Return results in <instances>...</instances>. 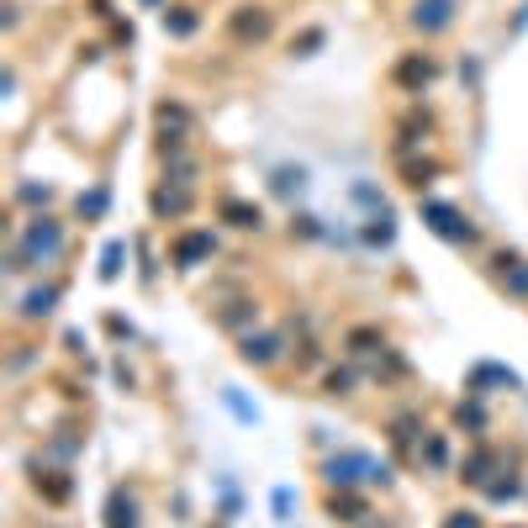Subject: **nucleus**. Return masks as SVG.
Returning a JSON list of instances; mask_svg holds the SVG:
<instances>
[{"label": "nucleus", "mask_w": 528, "mask_h": 528, "mask_svg": "<svg viewBox=\"0 0 528 528\" xmlns=\"http://www.w3.org/2000/svg\"><path fill=\"white\" fill-rule=\"evenodd\" d=\"M63 249V222L53 217H27L22 222V233H16V249H11V264L5 270H32V264H48V259H59Z\"/></svg>", "instance_id": "1"}, {"label": "nucleus", "mask_w": 528, "mask_h": 528, "mask_svg": "<svg viewBox=\"0 0 528 528\" xmlns=\"http://www.w3.org/2000/svg\"><path fill=\"white\" fill-rule=\"evenodd\" d=\"M423 222L434 227L438 238H449V244H475L470 217L466 212H455V206H444V201H423Z\"/></svg>", "instance_id": "2"}, {"label": "nucleus", "mask_w": 528, "mask_h": 528, "mask_svg": "<svg viewBox=\"0 0 528 528\" xmlns=\"http://www.w3.org/2000/svg\"><path fill=\"white\" fill-rule=\"evenodd\" d=\"M455 11H460V0H418L412 5V32H423V37H434V32H444L449 22H455Z\"/></svg>", "instance_id": "3"}, {"label": "nucleus", "mask_w": 528, "mask_h": 528, "mask_svg": "<svg viewBox=\"0 0 528 528\" xmlns=\"http://www.w3.org/2000/svg\"><path fill=\"white\" fill-rule=\"evenodd\" d=\"M270 32H275V16H270L264 5H238V11H233V37H238V43H264Z\"/></svg>", "instance_id": "4"}, {"label": "nucleus", "mask_w": 528, "mask_h": 528, "mask_svg": "<svg viewBox=\"0 0 528 528\" xmlns=\"http://www.w3.org/2000/svg\"><path fill=\"white\" fill-rule=\"evenodd\" d=\"M190 201H196V190H190V180H164V186L154 190V217H186Z\"/></svg>", "instance_id": "5"}, {"label": "nucleus", "mask_w": 528, "mask_h": 528, "mask_svg": "<svg viewBox=\"0 0 528 528\" xmlns=\"http://www.w3.org/2000/svg\"><path fill=\"white\" fill-rule=\"evenodd\" d=\"M434 74H438V63L428 59V53H407L402 63H397V85H407V91H423V85H434Z\"/></svg>", "instance_id": "6"}, {"label": "nucleus", "mask_w": 528, "mask_h": 528, "mask_svg": "<svg viewBox=\"0 0 528 528\" xmlns=\"http://www.w3.org/2000/svg\"><path fill=\"white\" fill-rule=\"evenodd\" d=\"M280 349H285V339H280V333H244V349H238V354H244L249 365H259V370H264V365H275V360H280Z\"/></svg>", "instance_id": "7"}, {"label": "nucleus", "mask_w": 528, "mask_h": 528, "mask_svg": "<svg viewBox=\"0 0 528 528\" xmlns=\"http://www.w3.org/2000/svg\"><path fill=\"white\" fill-rule=\"evenodd\" d=\"M212 254H217V238H212V233H186V238L175 244V264H180V270H196V264L212 259Z\"/></svg>", "instance_id": "8"}, {"label": "nucleus", "mask_w": 528, "mask_h": 528, "mask_svg": "<svg viewBox=\"0 0 528 528\" xmlns=\"http://www.w3.org/2000/svg\"><path fill=\"white\" fill-rule=\"evenodd\" d=\"M143 518H138V497L127 492V486H117L111 492V502H106V528H138Z\"/></svg>", "instance_id": "9"}, {"label": "nucleus", "mask_w": 528, "mask_h": 528, "mask_svg": "<svg viewBox=\"0 0 528 528\" xmlns=\"http://www.w3.org/2000/svg\"><path fill=\"white\" fill-rule=\"evenodd\" d=\"M53 307H59V285H32L27 296H22V317L27 322H43Z\"/></svg>", "instance_id": "10"}, {"label": "nucleus", "mask_w": 528, "mask_h": 528, "mask_svg": "<svg viewBox=\"0 0 528 528\" xmlns=\"http://www.w3.org/2000/svg\"><path fill=\"white\" fill-rule=\"evenodd\" d=\"M328 518L333 523H360V518H370V507H365V497H354V492H333L328 497Z\"/></svg>", "instance_id": "11"}, {"label": "nucleus", "mask_w": 528, "mask_h": 528, "mask_svg": "<svg viewBox=\"0 0 528 528\" xmlns=\"http://www.w3.org/2000/svg\"><path fill=\"white\" fill-rule=\"evenodd\" d=\"M492 470H497V455H492V449H475L466 466H460V481H470V486H492Z\"/></svg>", "instance_id": "12"}, {"label": "nucleus", "mask_w": 528, "mask_h": 528, "mask_svg": "<svg viewBox=\"0 0 528 528\" xmlns=\"http://www.w3.org/2000/svg\"><path fill=\"white\" fill-rule=\"evenodd\" d=\"M222 217L233 222V227H244V233H259V227H264V212H259V206H254V201H222Z\"/></svg>", "instance_id": "13"}, {"label": "nucleus", "mask_w": 528, "mask_h": 528, "mask_svg": "<svg viewBox=\"0 0 528 528\" xmlns=\"http://www.w3.org/2000/svg\"><path fill=\"white\" fill-rule=\"evenodd\" d=\"M158 127H164V138H180V143H186L190 111L186 106H175V101H164V106H158Z\"/></svg>", "instance_id": "14"}, {"label": "nucleus", "mask_w": 528, "mask_h": 528, "mask_svg": "<svg viewBox=\"0 0 528 528\" xmlns=\"http://www.w3.org/2000/svg\"><path fill=\"white\" fill-rule=\"evenodd\" d=\"M196 27H201V16H196L190 5H169V11H164V32H169V37H190Z\"/></svg>", "instance_id": "15"}, {"label": "nucleus", "mask_w": 528, "mask_h": 528, "mask_svg": "<svg viewBox=\"0 0 528 528\" xmlns=\"http://www.w3.org/2000/svg\"><path fill=\"white\" fill-rule=\"evenodd\" d=\"M349 354H375V349H386V333L380 328H349Z\"/></svg>", "instance_id": "16"}, {"label": "nucleus", "mask_w": 528, "mask_h": 528, "mask_svg": "<svg viewBox=\"0 0 528 528\" xmlns=\"http://www.w3.org/2000/svg\"><path fill=\"white\" fill-rule=\"evenodd\" d=\"M37 492L48 502H63L69 497V481H59V470H43V475H37Z\"/></svg>", "instance_id": "17"}, {"label": "nucleus", "mask_w": 528, "mask_h": 528, "mask_svg": "<svg viewBox=\"0 0 528 528\" xmlns=\"http://www.w3.org/2000/svg\"><path fill=\"white\" fill-rule=\"evenodd\" d=\"M434 175H438V164H434V158H423V164H407V186H412V190L434 186Z\"/></svg>", "instance_id": "18"}, {"label": "nucleus", "mask_w": 528, "mask_h": 528, "mask_svg": "<svg viewBox=\"0 0 528 528\" xmlns=\"http://www.w3.org/2000/svg\"><path fill=\"white\" fill-rule=\"evenodd\" d=\"M254 317H259V307H254V302H238V312H217L222 328H244V322H254Z\"/></svg>", "instance_id": "19"}, {"label": "nucleus", "mask_w": 528, "mask_h": 528, "mask_svg": "<svg viewBox=\"0 0 528 528\" xmlns=\"http://www.w3.org/2000/svg\"><path fill=\"white\" fill-rule=\"evenodd\" d=\"M455 418H460L470 434L481 438V428H486V412H481V402H460V412H455Z\"/></svg>", "instance_id": "20"}, {"label": "nucleus", "mask_w": 528, "mask_h": 528, "mask_svg": "<svg viewBox=\"0 0 528 528\" xmlns=\"http://www.w3.org/2000/svg\"><path fill=\"white\" fill-rule=\"evenodd\" d=\"M418 455H423V460H428L434 470H444V460H449V444H444V434H434L428 444H423V449H418Z\"/></svg>", "instance_id": "21"}, {"label": "nucleus", "mask_w": 528, "mask_h": 528, "mask_svg": "<svg viewBox=\"0 0 528 528\" xmlns=\"http://www.w3.org/2000/svg\"><path fill=\"white\" fill-rule=\"evenodd\" d=\"M349 386H354V375L349 370H328L322 375V391H328V397H349Z\"/></svg>", "instance_id": "22"}, {"label": "nucleus", "mask_w": 528, "mask_h": 528, "mask_svg": "<svg viewBox=\"0 0 528 528\" xmlns=\"http://www.w3.org/2000/svg\"><path fill=\"white\" fill-rule=\"evenodd\" d=\"M412 434H418V418H397V423H391V444H397V449H407Z\"/></svg>", "instance_id": "23"}, {"label": "nucleus", "mask_w": 528, "mask_h": 528, "mask_svg": "<svg viewBox=\"0 0 528 528\" xmlns=\"http://www.w3.org/2000/svg\"><path fill=\"white\" fill-rule=\"evenodd\" d=\"M502 280H507V291H518V296H528V264H523V259H518V264H513V270H507Z\"/></svg>", "instance_id": "24"}, {"label": "nucleus", "mask_w": 528, "mask_h": 528, "mask_svg": "<svg viewBox=\"0 0 528 528\" xmlns=\"http://www.w3.org/2000/svg\"><path fill=\"white\" fill-rule=\"evenodd\" d=\"M444 528H481V513L460 507V513H449V518H444Z\"/></svg>", "instance_id": "25"}, {"label": "nucleus", "mask_w": 528, "mask_h": 528, "mask_svg": "<svg viewBox=\"0 0 528 528\" xmlns=\"http://www.w3.org/2000/svg\"><path fill=\"white\" fill-rule=\"evenodd\" d=\"M80 212H85V217H101V212H106V190H91V196H80Z\"/></svg>", "instance_id": "26"}, {"label": "nucleus", "mask_w": 528, "mask_h": 528, "mask_svg": "<svg viewBox=\"0 0 528 528\" xmlns=\"http://www.w3.org/2000/svg\"><path fill=\"white\" fill-rule=\"evenodd\" d=\"M16 196H22V201H43V206H48V201H53V186H22Z\"/></svg>", "instance_id": "27"}, {"label": "nucleus", "mask_w": 528, "mask_h": 528, "mask_svg": "<svg viewBox=\"0 0 528 528\" xmlns=\"http://www.w3.org/2000/svg\"><path fill=\"white\" fill-rule=\"evenodd\" d=\"M117 270H122V244H111V249H106V264H101V275L111 280Z\"/></svg>", "instance_id": "28"}, {"label": "nucleus", "mask_w": 528, "mask_h": 528, "mask_svg": "<svg viewBox=\"0 0 528 528\" xmlns=\"http://www.w3.org/2000/svg\"><path fill=\"white\" fill-rule=\"evenodd\" d=\"M296 48H302V59H307L312 48H322V32L312 27V32H302V43H291V53H296Z\"/></svg>", "instance_id": "29"}, {"label": "nucleus", "mask_w": 528, "mask_h": 528, "mask_svg": "<svg viewBox=\"0 0 528 528\" xmlns=\"http://www.w3.org/2000/svg\"><path fill=\"white\" fill-rule=\"evenodd\" d=\"M486 492H492V497H497V502H507V497H518V481H492Z\"/></svg>", "instance_id": "30"}]
</instances>
